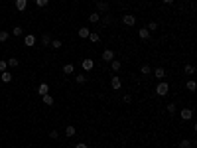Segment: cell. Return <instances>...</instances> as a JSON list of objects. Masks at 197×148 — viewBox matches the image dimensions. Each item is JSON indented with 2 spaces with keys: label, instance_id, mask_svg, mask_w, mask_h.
Instances as JSON below:
<instances>
[{
  "label": "cell",
  "instance_id": "83f0119b",
  "mask_svg": "<svg viewBox=\"0 0 197 148\" xmlns=\"http://www.w3.org/2000/svg\"><path fill=\"white\" fill-rule=\"evenodd\" d=\"M6 63H8V67H18V65H20V61L16 59V57H12V59H8Z\"/></svg>",
  "mask_w": 197,
  "mask_h": 148
},
{
  "label": "cell",
  "instance_id": "836d02e7",
  "mask_svg": "<svg viewBox=\"0 0 197 148\" xmlns=\"http://www.w3.org/2000/svg\"><path fill=\"white\" fill-rule=\"evenodd\" d=\"M175 111H178V107H175L173 103H169V105H168V113H169V115H173Z\"/></svg>",
  "mask_w": 197,
  "mask_h": 148
},
{
  "label": "cell",
  "instance_id": "4dcf8cb0",
  "mask_svg": "<svg viewBox=\"0 0 197 148\" xmlns=\"http://www.w3.org/2000/svg\"><path fill=\"white\" fill-rule=\"evenodd\" d=\"M8 36H10V34H8L6 30H0V41H6V40H8Z\"/></svg>",
  "mask_w": 197,
  "mask_h": 148
},
{
  "label": "cell",
  "instance_id": "484cf974",
  "mask_svg": "<svg viewBox=\"0 0 197 148\" xmlns=\"http://www.w3.org/2000/svg\"><path fill=\"white\" fill-rule=\"evenodd\" d=\"M41 44H44V46H49V44H51V36H49V34H44V36H41Z\"/></svg>",
  "mask_w": 197,
  "mask_h": 148
},
{
  "label": "cell",
  "instance_id": "f35d334b",
  "mask_svg": "<svg viewBox=\"0 0 197 148\" xmlns=\"http://www.w3.org/2000/svg\"><path fill=\"white\" fill-rule=\"evenodd\" d=\"M162 2H164V4H172L173 0H162Z\"/></svg>",
  "mask_w": 197,
  "mask_h": 148
},
{
  "label": "cell",
  "instance_id": "9c48e42d",
  "mask_svg": "<svg viewBox=\"0 0 197 148\" xmlns=\"http://www.w3.org/2000/svg\"><path fill=\"white\" fill-rule=\"evenodd\" d=\"M24 44L28 46V47L36 46V36H34V34H28V36H26V38H24Z\"/></svg>",
  "mask_w": 197,
  "mask_h": 148
},
{
  "label": "cell",
  "instance_id": "3957f363",
  "mask_svg": "<svg viewBox=\"0 0 197 148\" xmlns=\"http://www.w3.org/2000/svg\"><path fill=\"white\" fill-rule=\"evenodd\" d=\"M122 24H124V26H134L136 24V18L132 14H124V16H122Z\"/></svg>",
  "mask_w": 197,
  "mask_h": 148
},
{
  "label": "cell",
  "instance_id": "74e56055",
  "mask_svg": "<svg viewBox=\"0 0 197 148\" xmlns=\"http://www.w3.org/2000/svg\"><path fill=\"white\" fill-rule=\"evenodd\" d=\"M75 148H87V144H83V142H79V144H75Z\"/></svg>",
  "mask_w": 197,
  "mask_h": 148
},
{
  "label": "cell",
  "instance_id": "e0dca14e",
  "mask_svg": "<svg viewBox=\"0 0 197 148\" xmlns=\"http://www.w3.org/2000/svg\"><path fill=\"white\" fill-rule=\"evenodd\" d=\"M0 77H2L4 83H10V81H12V73H10V71H2V73H0Z\"/></svg>",
  "mask_w": 197,
  "mask_h": 148
},
{
  "label": "cell",
  "instance_id": "4fadbf2b",
  "mask_svg": "<svg viewBox=\"0 0 197 148\" xmlns=\"http://www.w3.org/2000/svg\"><path fill=\"white\" fill-rule=\"evenodd\" d=\"M38 93H40V95L49 93V85H47V83H40V85H38Z\"/></svg>",
  "mask_w": 197,
  "mask_h": 148
},
{
  "label": "cell",
  "instance_id": "277c9868",
  "mask_svg": "<svg viewBox=\"0 0 197 148\" xmlns=\"http://www.w3.org/2000/svg\"><path fill=\"white\" fill-rule=\"evenodd\" d=\"M97 10H99V14H106V12H109V2L99 0V2H97Z\"/></svg>",
  "mask_w": 197,
  "mask_h": 148
},
{
  "label": "cell",
  "instance_id": "6da1fadb",
  "mask_svg": "<svg viewBox=\"0 0 197 148\" xmlns=\"http://www.w3.org/2000/svg\"><path fill=\"white\" fill-rule=\"evenodd\" d=\"M156 93L160 95V97H166V95L169 93V83H166V81H162L160 85L156 87Z\"/></svg>",
  "mask_w": 197,
  "mask_h": 148
},
{
  "label": "cell",
  "instance_id": "52a82bcc",
  "mask_svg": "<svg viewBox=\"0 0 197 148\" xmlns=\"http://www.w3.org/2000/svg\"><path fill=\"white\" fill-rule=\"evenodd\" d=\"M103 59L110 63V61L114 59V51H113V50H105V51H103Z\"/></svg>",
  "mask_w": 197,
  "mask_h": 148
},
{
  "label": "cell",
  "instance_id": "cb8c5ba5",
  "mask_svg": "<svg viewBox=\"0 0 197 148\" xmlns=\"http://www.w3.org/2000/svg\"><path fill=\"white\" fill-rule=\"evenodd\" d=\"M65 134L69 136V138H71V136H75V126H73V124H69L67 128H65Z\"/></svg>",
  "mask_w": 197,
  "mask_h": 148
},
{
  "label": "cell",
  "instance_id": "d4e9b609",
  "mask_svg": "<svg viewBox=\"0 0 197 148\" xmlns=\"http://www.w3.org/2000/svg\"><path fill=\"white\" fill-rule=\"evenodd\" d=\"M89 40H91V41H93V44H97V41L101 40V36L97 34V32H91V34H89Z\"/></svg>",
  "mask_w": 197,
  "mask_h": 148
},
{
  "label": "cell",
  "instance_id": "7c38bea8",
  "mask_svg": "<svg viewBox=\"0 0 197 148\" xmlns=\"http://www.w3.org/2000/svg\"><path fill=\"white\" fill-rule=\"evenodd\" d=\"M63 73H65V75H73V73H75V65H73V63L63 65Z\"/></svg>",
  "mask_w": 197,
  "mask_h": 148
},
{
  "label": "cell",
  "instance_id": "30bf717a",
  "mask_svg": "<svg viewBox=\"0 0 197 148\" xmlns=\"http://www.w3.org/2000/svg\"><path fill=\"white\" fill-rule=\"evenodd\" d=\"M154 77H156V79H164V77H166V69H164V67H156V69H154Z\"/></svg>",
  "mask_w": 197,
  "mask_h": 148
},
{
  "label": "cell",
  "instance_id": "4316f807",
  "mask_svg": "<svg viewBox=\"0 0 197 148\" xmlns=\"http://www.w3.org/2000/svg\"><path fill=\"white\" fill-rule=\"evenodd\" d=\"M12 34H14V36H22V34H24L22 26H14V28H12Z\"/></svg>",
  "mask_w": 197,
  "mask_h": 148
},
{
  "label": "cell",
  "instance_id": "1f68e13d",
  "mask_svg": "<svg viewBox=\"0 0 197 148\" xmlns=\"http://www.w3.org/2000/svg\"><path fill=\"white\" fill-rule=\"evenodd\" d=\"M185 73H187V75H193V73H195V67L187 63V65H185Z\"/></svg>",
  "mask_w": 197,
  "mask_h": 148
},
{
  "label": "cell",
  "instance_id": "5b68a950",
  "mask_svg": "<svg viewBox=\"0 0 197 148\" xmlns=\"http://www.w3.org/2000/svg\"><path fill=\"white\" fill-rule=\"evenodd\" d=\"M179 117H182L183 120H189L191 117H193V111H191V109H187V107H185V109H182V111H179Z\"/></svg>",
  "mask_w": 197,
  "mask_h": 148
},
{
  "label": "cell",
  "instance_id": "f1b7e54d",
  "mask_svg": "<svg viewBox=\"0 0 197 148\" xmlns=\"http://www.w3.org/2000/svg\"><path fill=\"white\" fill-rule=\"evenodd\" d=\"M146 30H148V32H156V30H158V22H150V24L146 26Z\"/></svg>",
  "mask_w": 197,
  "mask_h": 148
},
{
  "label": "cell",
  "instance_id": "7402d4cb",
  "mask_svg": "<svg viewBox=\"0 0 197 148\" xmlns=\"http://www.w3.org/2000/svg\"><path fill=\"white\" fill-rule=\"evenodd\" d=\"M75 81L79 83V85H83V83L87 81V75H85V73H79V75H75Z\"/></svg>",
  "mask_w": 197,
  "mask_h": 148
},
{
  "label": "cell",
  "instance_id": "d6986e66",
  "mask_svg": "<svg viewBox=\"0 0 197 148\" xmlns=\"http://www.w3.org/2000/svg\"><path fill=\"white\" fill-rule=\"evenodd\" d=\"M140 73H142V75H150V73H152V67L148 65V63H144V65L140 67Z\"/></svg>",
  "mask_w": 197,
  "mask_h": 148
},
{
  "label": "cell",
  "instance_id": "9a60e30c",
  "mask_svg": "<svg viewBox=\"0 0 197 148\" xmlns=\"http://www.w3.org/2000/svg\"><path fill=\"white\" fill-rule=\"evenodd\" d=\"M110 67H113V71H120V69H122V61L113 59V61H110Z\"/></svg>",
  "mask_w": 197,
  "mask_h": 148
},
{
  "label": "cell",
  "instance_id": "ba28073f",
  "mask_svg": "<svg viewBox=\"0 0 197 148\" xmlns=\"http://www.w3.org/2000/svg\"><path fill=\"white\" fill-rule=\"evenodd\" d=\"M81 65H83V69H85V71H91L93 67H95V61H93V59H83V61H81Z\"/></svg>",
  "mask_w": 197,
  "mask_h": 148
},
{
  "label": "cell",
  "instance_id": "8fae6325",
  "mask_svg": "<svg viewBox=\"0 0 197 148\" xmlns=\"http://www.w3.org/2000/svg\"><path fill=\"white\" fill-rule=\"evenodd\" d=\"M89 22H91V24H99L101 22V14L99 12H91V14H89Z\"/></svg>",
  "mask_w": 197,
  "mask_h": 148
},
{
  "label": "cell",
  "instance_id": "d590c367",
  "mask_svg": "<svg viewBox=\"0 0 197 148\" xmlns=\"http://www.w3.org/2000/svg\"><path fill=\"white\" fill-rule=\"evenodd\" d=\"M122 101H124L126 105H128V103L132 101V97H130V95H124V97H122Z\"/></svg>",
  "mask_w": 197,
  "mask_h": 148
},
{
  "label": "cell",
  "instance_id": "d6a6232c",
  "mask_svg": "<svg viewBox=\"0 0 197 148\" xmlns=\"http://www.w3.org/2000/svg\"><path fill=\"white\" fill-rule=\"evenodd\" d=\"M51 47H55V50H59V47H61V41L59 40H51V44H49Z\"/></svg>",
  "mask_w": 197,
  "mask_h": 148
},
{
  "label": "cell",
  "instance_id": "e575fe53",
  "mask_svg": "<svg viewBox=\"0 0 197 148\" xmlns=\"http://www.w3.org/2000/svg\"><path fill=\"white\" fill-rule=\"evenodd\" d=\"M6 67H8V63H6V61H0V73L6 71Z\"/></svg>",
  "mask_w": 197,
  "mask_h": 148
},
{
  "label": "cell",
  "instance_id": "7a4b0ae2",
  "mask_svg": "<svg viewBox=\"0 0 197 148\" xmlns=\"http://www.w3.org/2000/svg\"><path fill=\"white\" fill-rule=\"evenodd\" d=\"M110 87L114 89V91H118V89H122V79L118 75H114L113 79H110Z\"/></svg>",
  "mask_w": 197,
  "mask_h": 148
},
{
  "label": "cell",
  "instance_id": "8d00e7d4",
  "mask_svg": "<svg viewBox=\"0 0 197 148\" xmlns=\"http://www.w3.org/2000/svg\"><path fill=\"white\" fill-rule=\"evenodd\" d=\"M49 136H51V138H57L59 134H57V130H51V133H49Z\"/></svg>",
  "mask_w": 197,
  "mask_h": 148
},
{
  "label": "cell",
  "instance_id": "603a6c76",
  "mask_svg": "<svg viewBox=\"0 0 197 148\" xmlns=\"http://www.w3.org/2000/svg\"><path fill=\"white\" fill-rule=\"evenodd\" d=\"M185 89H187V91H191V93H193L195 89H197V83H195V81H187V83H185Z\"/></svg>",
  "mask_w": 197,
  "mask_h": 148
},
{
  "label": "cell",
  "instance_id": "ffe728a7",
  "mask_svg": "<svg viewBox=\"0 0 197 148\" xmlns=\"http://www.w3.org/2000/svg\"><path fill=\"white\" fill-rule=\"evenodd\" d=\"M41 97H44V103L47 105V107H51V105H53V97H51V95H49V93H45V95H41Z\"/></svg>",
  "mask_w": 197,
  "mask_h": 148
},
{
  "label": "cell",
  "instance_id": "ac0fdd59",
  "mask_svg": "<svg viewBox=\"0 0 197 148\" xmlns=\"http://www.w3.org/2000/svg\"><path fill=\"white\" fill-rule=\"evenodd\" d=\"M191 146H193V140H189V138H183L179 142V148H191Z\"/></svg>",
  "mask_w": 197,
  "mask_h": 148
},
{
  "label": "cell",
  "instance_id": "5bb4252c",
  "mask_svg": "<svg viewBox=\"0 0 197 148\" xmlns=\"http://www.w3.org/2000/svg\"><path fill=\"white\" fill-rule=\"evenodd\" d=\"M99 24H101V26H105V28H106V26H109V24H113V18H110L109 14H105L103 18H101V22H99Z\"/></svg>",
  "mask_w": 197,
  "mask_h": 148
},
{
  "label": "cell",
  "instance_id": "44dd1931",
  "mask_svg": "<svg viewBox=\"0 0 197 148\" xmlns=\"http://www.w3.org/2000/svg\"><path fill=\"white\" fill-rule=\"evenodd\" d=\"M89 34H91L89 28H79V38H89Z\"/></svg>",
  "mask_w": 197,
  "mask_h": 148
},
{
  "label": "cell",
  "instance_id": "2e32d148",
  "mask_svg": "<svg viewBox=\"0 0 197 148\" xmlns=\"http://www.w3.org/2000/svg\"><path fill=\"white\" fill-rule=\"evenodd\" d=\"M138 36H140V40H148L150 38V32H148L146 28H140L138 30Z\"/></svg>",
  "mask_w": 197,
  "mask_h": 148
},
{
  "label": "cell",
  "instance_id": "f546056e",
  "mask_svg": "<svg viewBox=\"0 0 197 148\" xmlns=\"http://www.w3.org/2000/svg\"><path fill=\"white\" fill-rule=\"evenodd\" d=\"M34 2H36V4H38V6H40V8H45V6H47V4H49V0H34Z\"/></svg>",
  "mask_w": 197,
  "mask_h": 148
},
{
  "label": "cell",
  "instance_id": "8992f818",
  "mask_svg": "<svg viewBox=\"0 0 197 148\" xmlns=\"http://www.w3.org/2000/svg\"><path fill=\"white\" fill-rule=\"evenodd\" d=\"M28 8V0H16V10L18 12H24Z\"/></svg>",
  "mask_w": 197,
  "mask_h": 148
}]
</instances>
